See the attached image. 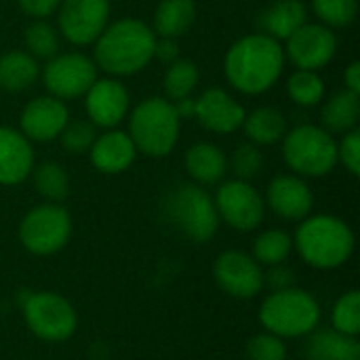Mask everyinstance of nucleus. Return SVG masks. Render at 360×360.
Masks as SVG:
<instances>
[{"label": "nucleus", "mask_w": 360, "mask_h": 360, "mask_svg": "<svg viewBox=\"0 0 360 360\" xmlns=\"http://www.w3.org/2000/svg\"><path fill=\"white\" fill-rule=\"evenodd\" d=\"M321 319V304L312 293L300 287L270 291V295L259 306V323L264 331L281 340L308 338L319 329Z\"/></svg>", "instance_id": "4"}, {"label": "nucleus", "mask_w": 360, "mask_h": 360, "mask_svg": "<svg viewBox=\"0 0 360 360\" xmlns=\"http://www.w3.org/2000/svg\"><path fill=\"white\" fill-rule=\"evenodd\" d=\"M154 59L162 63H173L179 59V44L175 38H158L156 36V46H154Z\"/></svg>", "instance_id": "41"}, {"label": "nucleus", "mask_w": 360, "mask_h": 360, "mask_svg": "<svg viewBox=\"0 0 360 360\" xmlns=\"http://www.w3.org/2000/svg\"><path fill=\"white\" fill-rule=\"evenodd\" d=\"M97 127L91 120H70L59 135V141L70 154H84L97 139Z\"/></svg>", "instance_id": "36"}, {"label": "nucleus", "mask_w": 360, "mask_h": 360, "mask_svg": "<svg viewBox=\"0 0 360 360\" xmlns=\"http://www.w3.org/2000/svg\"><path fill=\"white\" fill-rule=\"evenodd\" d=\"M21 310L27 329L42 342H68L78 329V314L74 306L55 291L25 293Z\"/></svg>", "instance_id": "9"}, {"label": "nucleus", "mask_w": 360, "mask_h": 360, "mask_svg": "<svg viewBox=\"0 0 360 360\" xmlns=\"http://www.w3.org/2000/svg\"><path fill=\"white\" fill-rule=\"evenodd\" d=\"M285 165L300 177H325L338 162V141L321 124H297L283 137Z\"/></svg>", "instance_id": "6"}, {"label": "nucleus", "mask_w": 360, "mask_h": 360, "mask_svg": "<svg viewBox=\"0 0 360 360\" xmlns=\"http://www.w3.org/2000/svg\"><path fill=\"white\" fill-rule=\"evenodd\" d=\"M93 167L103 175L124 173L137 158V148L127 131L105 129L89 150Z\"/></svg>", "instance_id": "20"}, {"label": "nucleus", "mask_w": 360, "mask_h": 360, "mask_svg": "<svg viewBox=\"0 0 360 360\" xmlns=\"http://www.w3.org/2000/svg\"><path fill=\"white\" fill-rule=\"evenodd\" d=\"M196 108H194V118L198 124L211 133L217 135H230L236 133L243 122H245V108L224 89L211 86L202 91L198 97H194Z\"/></svg>", "instance_id": "18"}, {"label": "nucleus", "mask_w": 360, "mask_h": 360, "mask_svg": "<svg viewBox=\"0 0 360 360\" xmlns=\"http://www.w3.org/2000/svg\"><path fill=\"white\" fill-rule=\"evenodd\" d=\"M40 78L38 59L27 51H6L0 55V89L6 93H21Z\"/></svg>", "instance_id": "25"}, {"label": "nucleus", "mask_w": 360, "mask_h": 360, "mask_svg": "<svg viewBox=\"0 0 360 360\" xmlns=\"http://www.w3.org/2000/svg\"><path fill=\"white\" fill-rule=\"evenodd\" d=\"M344 89L360 95V61H350L344 70Z\"/></svg>", "instance_id": "42"}, {"label": "nucleus", "mask_w": 360, "mask_h": 360, "mask_svg": "<svg viewBox=\"0 0 360 360\" xmlns=\"http://www.w3.org/2000/svg\"><path fill=\"white\" fill-rule=\"evenodd\" d=\"M30 177H32L34 190L46 202H61L70 194V175L59 162L46 160V162L34 165Z\"/></svg>", "instance_id": "29"}, {"label": "nucleus", "mask_w": 360, "mask_h": 360, "mask_svg": "<svg viewBox=\"0 0 360 360\" xmlns=\"http://www.w3.org/2000/svg\"><path fill=\"white\" fill-rule=\"evenodd\" d=\"M285 63L283 42L255 32L232 42L224 57V74L232 89L255 97L268 93L278 82Z\"/></svg>", "instance_id": "1"}, {"label": "nucleus", "mask_w": 360, "mask_h": 360, "mask_svg": "<svg viewBox=\"0 0 360 360\" xmlns=\"http://www.w3.org/2000/svg\"><path fill=\"white\" fill-rule=\"evenodd\" d=\"M93 44V61L97 70L112 78H124L150 65L154 59L156 34L146 21L124 17L108 23Z\"/></svg>", "instance_id": "2"}, {"label": "nucleus", "mask_w": 360, "mask_h": 360, "mask_svg": "<svg viewBox=\"0 0 360 360\" xmlns=\"http://www.w3.org/2000/svg\"><path fill=\"white\" fill-rule=\"evenodd\" d=\"M110 23V0H61L57 32L74 46L93 44Z\"/></svg>", "instance_id": "12"}, {"label": "nucleus", "mask_w": 360, "mask_h": 360, "mask_svg": "<svg viewBox=\"0 0 360 360\" xmlns=\"http://www.w3.org/2000/svg\"><path fill=\"white\" fill-rule=\"evenodd\" d=\"M285 59L297 70L319 72L327 68L338 53V36L323 23H304L285 40Z\"/></svg>", "instance_id": "14"}, {"label": "nucleus", "mask_w": 360, "mask_h": 360, "mask_svg": "<svg viewBox=\"0 0 360 360\" xmlns=\"http://www.w3.org/2000/svg\"><path fill=\"white\" fill-rule=\"evenodd\" d=\"M266 207L283 221H302L312 215L314 192L308 181L300 175L285 173L276 175L266 190Z\"/></svg>", "instance_id": "17"}, {"label": "nucleus", "mask_w": 360, "mask_h": 360, "mask_svg": "<svg viewBox=\"0 0 360 360\" xmlns=\"http://www.w3.org/2000/svg\"><path fill=\"white\" fill-rule=\"evenodd\" d=\"M127 120V133L143 156L165 158L175 150L181 120L167 97H146L129 112Z\"/></svg>", "instance_id": "5"}, {"label": "nucleus", "mask_w": 360, "mask_h": 360, "mask_svg": "<svg viewBox=\"0 0 360 360\" xmlns=\"http://www.w3.org/2000/svg\"><path fill=\"white\" fill-rule=\"evenodd\" d=\"M213 278L217 287L234 300H255L264 289V268L253 255L230 249L215 257Z\"/></svg>", "instance_id": "13"}, {"label": "nucleus", "mask_w": 360, "mask_h": 360, "mask_svg": "<svg viewBox=\"0 0 360 360\" xmlns=\"http://www.w3.org/2000/svg\"><path fill=\"white\" fill-rule=\"evenodd\" d=\"M23 38L27 53L36 59H51L59 51V32L46 19H34L25 27Z\"/></svg>", "instance_id": "32"}, {"label": "nucleus", "mask_w": 360, "mask_h": 360, "mask_svg": "<svg viewBox=\"0 0 360 360\" xmlns=\"http://www.w3.org/2000/svg\"><path fill=\"white\" fill-rule=\"evenodd\" d=\"M219 221L228 224L236 232H253L266 217L264 196L251 181L228 179L221 181L213 196Z\"/></svg>", "instance_id": "10"}, {"label": "nucleus", "mask_w": 360, "mask_h": 360, "mask_svg": "<svg viewBox=\"0 0 360 360\" xmlns=\"http://www.w3.org/2000/svg\"><path fill=\"white\" fill-rule=\"evenodd\" d=\"M84 112L97 129H116L131 108V95L118 78H97L82 95Z\"/></svg>", "instance_id": "15"}, {"label": "nucleus", "mask_w": 360, "mask_h": 360, "mask_svg": "<svg viewBox=\"0 0 360 360\" xmlns=\"http://www.w3.org/2000/svg\"><path fill=\"white\" fill-rule=\"evenodd\" d=\"M70 122V110L65 101L53 95H40L25 103L19 114V131L38 143H49L59 139L61 131Z\"/></svg>", "instance_id": "16"}, {"label": "nucleus", "mask_w": 360, "mask_h": 360, "mask_svg": "<svg viewBox=\"0 0 360 360\" xmlns=\"http://www.w3.org/2000/svg\"><path fill=\"white\" fill-rule=\"evenodd\" d=\"M32 141L13 127H0V186L23 184L34 169Z\"/></svg>", "instance_id": "19"}, {"label": "nucleus", "mask_w": 360, "mask_h": 360, "mask_svg": "<svg viewBox=\"0 0 360 360\" xmlns=\"http://www.w3.org/2000/svg\"><path fill=\"white\" fill-rule=\"evenodd\" d=\"M287 95L304 108H314L325 101V80L321 78L319 72L310 70H295L287 78Z\"/></svg>", "instance_id": "31"}, {"label": "nucleus", "mask_w": 360, "mask_h": 360, "mask_svg": "<svg viewBox=\"0 0 360 360\" xmlns=\"http://www.w3.org/2000/svg\"><path fill=\"white\" fill-rule=\"evenodd\" d=\"M240 129H245L247 139L259 148L274 146V143L283 141L285 133L289 131L285 114L270 105L255 108L251 114H247Z\"/></svg>", "instance_id": "27"}, {"label": "nucleus", "mask_w": 360, "mask_h": 360, "mask_svg": "<svg viewBox=\"0 0 360 360\" xmlns=\"http://www.w3.org/2000/svg\"><path fill=\"white\" fill-rule=\"evenodd\" d=\"M184 167L194 184L215 186L221 184L228 173V158L219 146L211 141H200L186 150Z\"/></svg>", "instance_id": "21"}, {"label": "nucleus", "mask_w": 360, "mask_h": 360, "mask_svg": "<svg viewBox=\"0 0 360 360\" xmlns=\"http://www.w3.org/2000/svg\"><path fill=\"white\" fill-rule=\"evenodd\" d=\"M200 82V70L194 61L190 59H175L169 63L165 78H162V89L167 93L169 101H177L181 97H190Z\"/></svg>", "instance_id": "30"}, {"label": "nucleus", "mask_w": 360, "mask_h": 360, "mask_svg": "<svg viewBox=\"0 0 360 360\" xmlns=\"http://www.w3.org/2000/svg\"><path fill=\"white\" fill-rule=\"evenodd\" d=\"M308 21V6L302 0H276L257 15L259 32L285 42Z\"/></svg>", "instance_id": "22"}, {"label": "nucleus", "mask_w": 360, "mask_h": 360, "mask_svg": "<svg viewBox=\"0 0 360 360\" xmlns=\"http://www.w3.org/2000/svg\"><path fill=\"white\" fill-rule=\"evenodd\" d=\"M360 118V95L352 91H338L321 108V127L331 135H344L356 129Z\"/></svg>", "instance_id": "26"}, {"label": "nucleus", "mask_w": 360, "mask_h": 360, "mask_svg": "<svg viewBox=\"0 0 360 360\" xmlns=\"http://www.w3.org/2000/svg\"><path fill=\"white\" fill-rule=\"evenodd\" d=\"M196 21L194 0H160L154 8L152 30L158 38H181Z\"/></svg>", "instance_id": "24"}, {"label": "nucleus", "mask_w": 360, "mask_h": 360, "mask_svg": "<svg viewBox=\"0 0 360 360\" xmlns=\"http://www.w3.org/2000/svg\"><path fill=\"white\" fill-rule=\"evenodd\" d=\"M338 162L344 165V169L352 175H360V131L352 129L342 135L338 141Z\"/></svg>", "instance_id": "38"}, {"label": "nucleus", "mask_w": 360, "mask_h": 360, "mask_svg": "<svg viewBox=\"0 0 360 360\" xmlns=\"http://www.w3.org/2000/svg\"><path fill=\"white\" fill-rule=\"evenodd\" d=\"M304 356L306 360H360V342L335 329H316L306 338Z\"/></svg>", "instance_id": "23"}, {"label": "nucleus", "mask_w": 360, "mask_h": 360, "mask_svg": "<svg viewBox=\"0 0 360 360\" xmlns=\"http://www.w3.org/2000/svg\"><path fill=\"white\" fill-rule=\"evenodd\" d=\"M354 232L352 228L338 215H308L300 221L293 249L314 270H338L342 268L354 253Z\"/></svg>", "instance_id": "3"}, {"label": "nucleus", "mask_w": 360, "mask_h": 360, "mask_svg": "<svg viewBox=\"0 0 360 360\" xmlns=\"http://www.w3.org/2000/svg\"><path fill=\"white\" fill-rule=\"evenodd\" d=\"M264 287H268L270 291H283V289L295 287V274L285 264L270 266L268 272H264Z\"/></svg>", "instance_id": "39"}, {"label": "nucleus", "mask_w": 360, "mask_h": 360, "mask_svg": "<svg viewBox=\"0 0 360 360\" xmlns=\"http://www.w3.org/2000/svg\"><path fill=\"white\" fill-rule=\"evenodd\" d=\"M17 4L25 15L34 19H46L53 13H57L61 0H17Z\"/></svg>", "instance_id": "40"}, {"label": "nucleus", "mask_w": 360, "mask_h": 360, "mask_svg": "<svg viewBox=\"0 0 360 360\" xmlns=\"http://www.w3.org/2000/svg\"><path fill=\"white\" fill-rule=\"evenodd\" d=\"M293 253V236L287 230L270 228L255 236L253 240V259L262 268L285 264Z\"/></svg>", "instance_id": "28"}, {"label": "nucleus", "mask_w": 360, "mask_h": 360, "mask_svg": "<svg viewBox=\"0 0 360 360\" xmlns=\"http://www.w3.org/2000/svg\"><path fill=\"white\" fill-rule=\"evenodd\" d=\"M331 329H335L338 333L350 335V338L360 335V293L356 289L346 291L333 304Z\"/></svg>", "instance_id": "33"}, {"label": "nucleus", "mask_w": 360, "mask_h": 360, "mask_svg": "<svg viewBox=\"0 0 360 360\" xmlns=\"http://www.w3.org/2000/svg\"><path fill=\"white\" fill-rule=\"evenodd\" d=\"M97 80V65L84 53H57L42 68V84L49 95L68 101L82 97Z\"/></svg>", "instance_id": "11"}, {"label": "nucleus", "mask_w": 360, "mask_h": 360, "mask_svg": "<svg viewBox=\"0 0 360 360\" xmlns=\"http://www.w3.org/2000/svg\"><path fill=\"white\" fill-rule=\"evenodd\" d=\"M245 354L247 360H287V346L285 340L262 331L247 342Z\"/></svg>", "instance_id": "37"}, {"label": "nucleus", "mask_w": 360, "mask_h": 360, "mask_svg": "<svg viewBox=\"0 0 360 360\" xmlns=\"http://www.w3.org/2000/svg\"><path fill=\"white\" fill-rule=\"evenodd\" d=\"M228 169H232V173L236 175V179L251 181L264 169V152H262V148L255 146V143H251V141L240 143L234 150L232 160L228 162Z\"/></svg>", "instance_id": "35"}, {"label": "nucleus", "mask_w": 360, "mask_h": 360, "mask_svg": "<svg viewBox=\"0 0 360 360\" xmlns=\"http://www.w3.org/2000/svg\"><path fill=\"white\" fill-rule=\"evenodd\" d=\"M319 23L327 27H348L359 15V0H312Z\"/></svg>", "instance_id": "34"}, {"label": "nucleus", "mask_w": 360, "mask_h": 360, "mask_svg": "<svg viewBox=\"0 0 360 360\" xmlns=\"http://www.w3.org/2000/svg\"><path fill=\"white\" fill-rule=\"evenodd\" d=\"M165 211L171 224L192 243H209L219 230V215L213 196L194 181L179 184L169 192Z\"/></svg>", "instance_id": "7"}, {"label": "nucleus", "mask_w": 360, "mask_h": 360, "mask_svg": "<svg viewBox=\"0 0 360 360\" xmlns=\"http://www.w3.org/2000/svg\"><path fill=\"white\" fill-rule=\"evenodd\" d=\"M171 103H173V108H175V112H177L179 120L194 118V108H196V101H194V97H192V95H190V97H181V99H177V101H171Z\"/></svg>", "instance_id": "43"}, {"label": "nucleus", "mask_w": 360, "mask_h": 360, "mask_svg": "<svg viewBox=\"0 0 360 360\" xmlns=\"http://www.w3.org/2000/svg\"><path fill=\"white\" fill-rule=\"evenodd\" d=\"M72 236V217L59 202H44L30 209L19 221V243L38 257L59 253Z\"/></svg>", "instance_id": "8"}]
</instances>
